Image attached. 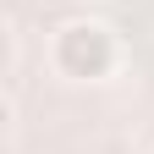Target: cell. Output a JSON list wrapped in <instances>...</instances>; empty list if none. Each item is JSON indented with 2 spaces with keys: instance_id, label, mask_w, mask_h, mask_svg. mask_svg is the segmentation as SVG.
<instances>
[{
  "instance_id": "1",
  "label": "cell",
  "mask_w": 154,
  "mask_h": 154,
  "mask_svg": "<svg viewBox=\"0 0 154 154\" xmlns=\"http://www.w3.org/2000/svg\"><path fill=\"white\" fill-rule=\"evenodd\" d=\"M116 61H121L116 28L99 17H72L50 33V72L66 83H99L116 72Z\"/></svg>"
}]
</instances>
